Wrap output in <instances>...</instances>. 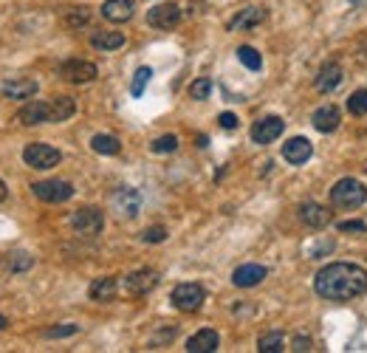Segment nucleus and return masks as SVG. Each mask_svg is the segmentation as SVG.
Wrapping results in <instances>:
<instances>
[{"instance_id":"f257e3e1","label":"nucleus","mask_w":367,"mask_h":353,"mask_svg":"<svg viewBox=\"0 0 367 353\" xmlns=\"http://www.w3.org/2000/svg\"><path fill=\"white\" fill-rule=\"evenodd\" d=\"M314 289L325 300H353L367 291V269L359 263H328L316 271Z\"/></svg>"},{"instance_id":"f03ea898","label":"nucleus","mask_w":367,"mask_h":353,"mask_svg":"<svg viewBox=\"0 0 367 353\" xmlns=\"http://www.w3.org/2000/svg\"><path fill=\"white\" fill-rule=\"evenodd\" d=\"M367 201V186L356 178H339L331 186V204L342 209H356Z\"/></svg>"},{"instance_id":"7ed1b4c3","label":"nucleus","mask_w":367,"mask_h":353,"mask_svg":"<svg viewBox=\"0 0 367 353\" xmlns=\"http://www.w3.org/2000/svg\"><path fill=\"white\" fill-rule=\"evenodd\" d=\"M60 158H62V153L51 145H42V141H31V145L23 147V161H26L31 170H51L60 164Z\"/></svg>"},{"instance_id":"20e7f679","label":"nucleus","mask_w":367,"mask_h":353,"mask_svg":"<svg viewBox=\"0 0 367 353\" xmlns=\"http://www.w3.org/2000/svg\"><path fill=\"white\" fill-rule=\"evenodd\" d=\"M170 300H173V305L178 311L195 314L203 305V300H206V291H203V286H198V282H178V286L173 289V294H170Z\"/></svg>"},{"instance_id":"39448f33","label":"nucleus","mask_w":367,"mask_h":353,"mask_svg":"<svg viewBox=\"0 0 367 353\" xmlns=\"http://www.w3.org/2000/svg\"><path fill=\"white\" fill-rule=\"evenodd\" d=\"M71 226L82 238H97V234L105 229V212L97 206H82L71 215Z\"/></svg>"},{"instance_id":"423d86ee","label":"nucleus","mask_w":367,"mask_h":353,"mask_svg":"<svg viewBox=\"0 0 367 353\" xmlns=\"http://www.w3.org/2000/svg\"><path fill=\"white\" fill-rule=\"evenodd\" d=\"M31 193H34L42 204H65L68 198L74 195V186L68 184V181L51 178V181H37V184H31Z\"/></svg>"},{"instance_id":"0eeeda50","label":"nucleus","mask_w":367,"mask_h":353,"mask_svg":"<svg viewBox=\"0 0 367 353\" xmlns=\"http://www.w3.org/2000/svg\"><path fill=\"white\" fill-rule=\"evenodd\" d=\"M60 77L65 82H74V85H85V82H94L99 77V71L94 62L88 60H65L60 65Z\"/></svg>"},{"instance_id":"6e6552de","label":"nucleus","mask_w":367,"mask_h":353,"mask_svg":"<svg viewBox=\"0 0 367 353\" xmlns=\"http://www.w3.org/2000/svg\"><path fill=\"white\" fill-rule=\"evenodd\" d=\"M158 286V271L155 269H139V271H130L125 277V291L130 297H144Z\"/></svg>"},{"instance_id":"1a4fd4ad","label":"nucleus","mask_w":367,"mask_h":353,"mask_svg":"<svg viewBox=\"0 0 367 353\" xmlns=\"http://www.w3.org/2000/svg\"><path fill=\"white\" fill-rule=\"evenodd\" d=\"M147 23L153 29H162V32L175 29L181 23V6L178 3H158L147 12Z\"/></svg>"},{"instance_id":"9d476101","label":"nucleus","mask_w":367,"mask_h":353,"mask_svg":"<svg viewBox=\"0 0 367 353\" xmlns=\"http://www.w3.org/2000/svg\"><path fill=\"white\" fill-rule=\"evenodd\" d=\"M283 130H286V122L280 116H266V119L251 125V141H255V145H271L274 138L283 136Z\"/></svg>"},{"instance_id":"9b49d317","label":"nucleus","mask_w":367,"mask_h":353,"mask_svg":"<svg viewBox=\"0 0 367 353\" xmlns=\"http://www.w3.org/2000/svg\"><path fill=\"white\" fill-rule=\"evenodd\" d=\"M17 122L34 127V125H45L51 122V102H29L17 110Z\"/></svg>"},{"instance_id":"f8f14e48","label":"nucleus","mask_w":367,"mask_h":353,"mask_svg":"<svg viewBox=\"0 0 367 353\" xmlns=\"http://www.w3.org/2000/svg\"><path fill=\"white\" fill-rule=\"evenodd\" d=\"M300 221L308 229H325L331 223V209L316 201H305V204H300Z\"/></svg>"},{"instance_id":"ddd939ff","label":"nucleus","mask_w":367,"mask_h":353,"mask_svg":"<svg viewBox=\"0 0 367 353\" xmlns=\"http://www.w3.org/2000/svg\"><path fill=\"white\" fill-rule=\"evenodd\" d=\"M37 80L31 77H14V80H6L0 85V93H3L6 99H31L37 93Z\"/></svg>"},{"instance_id":"4468645a","label":"nucleus","mask_w":367,"mask_h":353,"mask_svg":"<svg viewBox=\"0 0 367 353\" xmlns=\"http://www.w3.org/2000/svg\"><path fill=\"white\" fill-rule=\"evenodd\" d=\"M268 17V12L263 6H249V9H240L232 20H229V32H249L260 26V23Z\"/></svg>"},{"instance_id":"2eb2a0df","label":"nucleus","mask_w":367,"mask_h":353,"mask_svg":"<svg viewBox=\"0 0 367 353\" xmlns=\"http://www.w3.org/2000/svg\"><path fill=\"white\" fill-rule=\"evenodd\" d=\"M113 204H116L122 218H136L142 209V195H139V190H133V186H122V190L113 195Z\"/></svg>"},{"instance_id":"dca6fc26","label":"nucleus","mask_w":367,"mask_h":353,"mask_svg":"<svg viewBox=\"0 0 367 353\" xmlns=\"http://www.w3.org/2000/svg\"><path fill=\"white\" fill-rule=\"evenodd\" d=\"M311 156H314V145L303 136H294L283 145V158L288 164H305Z\"/></svg>"},{"instance_id":"f3484780","label":"nucleus","mask_w":367,"mask_h":353,"mask_svg":"<svg viewBox=\"0 0 367 353\" xmlns=\"http://www.w3.org/2000/svg\"><path fill=\"white\" fill-rule=\"evenodd\" d=\"M266 266H260V263H246V266H238L235 269V274H232V282L238 289H251V286H257V282H263L266 280Z\"/></svg>"},{"instance_id":"a211bd4d","label":"nucleus","mask_w":367,"mask_h":353,"mask_svg":"<svg viewBox=\"0 0 367 353\" xmlns=\"http://www.w3.org/2000/svg\"><path fill=\"white\" fill-rule=\"evenodd\" d=\"M218 345H220V337H218V331H212V328H201L198 334H192L187 339L190 353H215Z\"/></svg>"},{"instance_id":"6ab92c4d","label":"nucleus","mask_w":367,"mask_h":353,"mask_svg":"<svg viewBox=\"0 0 367 353\" xmlns=\"http://www.w3.org/2000/svg\"><path fill=\"white\" fill-rule=\"evenodd\" d=\"M339 122H342V113H339L336 105H322L314 113V127L319 133H333L339 127Z\"/></svg>"},{"instance_id":"aec40b11","label":"nucleus","mask_w":367,"mask_h":353,"mask_svg":"<svg viewBox=\"0 0 367 353\" xmlns=\"http://www.w3.org/2000/svg\"><path fill=\"white\" fill-rule=\"evenodd\" d=\"M102 17L110 23H127L133 17V0H105Z\"/></svg>"},{"instance_id":"412c9836","label":"nucleus","mask_w":367,"mask_h":353,"mask_svg":"<svg viewBox=\"0 0 367 353\" xmlns=\"http://www.w3.org/2000/svg\"><path fill=\"white\" fill-rule=\"evenodd\" d=\"M339 85H342V65L339 62L322 65V71H319V77H316V90L319 93H331Z\"/></svg>"},{"instance_id":"4be33fe9","label":"nucleus","mask_w":367,"mask_h":353,"mask_svg":"<svg viewBox=\"0 0 367 353\" xmlns=\"http://www.w3.org/2000/svg\"><path fill=\"white\" fill-rule=\"evenodd\" d=\"M116 277H99L90 282V289H88V297L90 300H97V302H110L113 297H116Z\"/></svg>"},{"instance_id":"5701e85b","label":"nucleus","mask_w":367,"mask_h":353,"mask_svg":"<svg viewBox=\"0 0 367 353\" xmlns=\"http://www.w3.org/2000/svg\"><path fill=\"white\" fill-rule=\"evenodd\" d=\"M90 147L99 156H119L122 153V141L116 136H107V133H97L90 138Z\"/></svg>"},{"instance_id":"b1692460","label":"nucleus","mask_w":367,"mask_h":353,"mask_svg":"<svg viewBox=\"0 0 367 353\" xmlns=\"http://www.w3.org/2000/svg\"><path fill=\"white\" fill-rule=\"evenodd\" d=\"M90 45L99 51H113V49H122L125 45V34L122 32H97L90 37Z\"/></svg>"},{"instance_id":"393cba45","label":"nucleus","mask_w":367,"mask_h":353,"mask_svg":"<svg viewBox=\"0 0 367 353\" xmlns=\"http://www.w3.org/2000/svg\"><path fill=\"white\" fill-rule=\"evenodd\" d=\"M77 113V102L71 97H57L51 102V122H65Z\"/></svg>"},{"instance_id":"a878e982","label":"nucleus","mask_w":367,"mask_h":353,"mask_svg":"<svg viewBox=\"0 0 367 353\" xmlns=\"http://www.w3.org/2000/svg\"><path fill=\"white\" fill-rule=\"evenodd\" d=\"M257 350H260V353H280V350H286V337H283V331H268V334H263V337L257 339Z\"/></svg>"},{"instance_id":"bb28decb","label":"nucleus","mask_w":367,"mask_h":353,"mask_svg":"<svg viewBox=\"0 0 367 353\" xmlns=\"http://www.w3.org/2000/svg\"><path fill=\"white\" fill-rule=\"evenodd\" d=\"M238 60H240L249 71H260V65H263L260 51H257V49H251V45H240V49H238Z\"/></svg>"},{"instance_id":"cd10ccee","label":"nucleus","mask_w":367,"mask_h":353,"mask_svg":"<svg viewBox=\"0 0 367 353\" xmlns=\"http://www.w3.org/2000/svg\"><path fill=\"white\" fill-rule=\"evenodd\" d=\"M150 77H153V68H139L136 71V77H133V85H130V93L133 97H142L144 93V88H147V82H150Z\"/></svg>"},{"instance_id":"c85d7f7f","label":"nucleus","mask_w":367,"mask_h":353,"mask_svg":"<svg viewBox=\"0 0 367 353\" xmlns=\"http://www.w3.org/2000/svg\"><path fill=\"white\" fill-rule=\"evenodd\" d=\"M150 150H153V153H175V150H178V136H173V133L158 136L153 145H150Z\"/></svg>"},{"instance_id":"c756f323","label":"nucleus","mask_w":367,"mask_h":353,"mask_svg":"<svg viewBox=\"0 0 367 353\" xmlns=\"http://www.w3.org/2000/svg\"><path fill=\"white\" fill-rule=\"evenodd\" d=\"M348 110L353 116H364L367 113V90H353L348 97Z\"/></svg>"},{"instance_id":"7c9ffc66","label":"nucleus","mask_w":367,"mask_h":353,"mask_svg":"<svg viewBox=\"0 0 367 353\" xmlns=\"http://www.w3.org/2000/svg\"><path fill=\"white\" fill-rule=\"evenodd\" d=\"M90 20V12L85 9V6H77V9H68V14H65V23L71 29H79V26H85V23Z\"/></svg>"},{"instance_id":"2f4dec72","label":"nucleus","mask_w":367,"mask_h":353,"mask_svg":"<svg viewBox=\"0 0 367 353\" xmlns=\"http://www.w3.org/2000/svg\"><path fill=\"white\" fill-rule=\"evenodd\" d=\"M210 93H212V80H206V77H201V80H195L190 85V97L192 99H206Z\"/></svg>"},{"instance_id":"473e14b6","label":"nucleus","mask_w":367,"mask_h":353,"mask_svg":"<svg viewBox=\"0 0 367 353\" xmlns=\"http://www.w3.org/2000/svg\"><path fill=\"white\" fill-rule=\"evenodd\" d=\"M142 241L144 243H164L167 241V226H150L142 232Z\"/></svg>"},{"instance_id":"72a5a7b5","label":"nucleus","mask_w":367,"mask_h":353,"mask_svg":"<svg viewBox=\"0 0 367 353\" xmlns=\"http://www.w3.org/2000/svg\"><path fill=\"white\" fill-rule=\"evenodd\" d=\"M79 331V325H57V328H49V331H45V337L49 339H62V337H71V334H77Z\"/></svg>"},{"instance_id":"f704fd0d","label":"nucleus","mask_w":367,"mask_h":353,"mask_svg":"<svg viewBox=\"0 0 367 353\" xmlns=\"http://www.w3.org/2000/svg\"><path fill=\"white\" fill-rule=\"evenodd\" d=\"M31 266H34V257H31V254H14L12 263H9L12 271H26V269H31Z\"/></svg>"},{"instance_id":"c9c22d12","label":"nucleus","mask_w":367,"mask_h":353,"mask_svg":"<svg viewBox=\"0 0 367 353\" xmlns=\"http://www.w3.org/2000/svg\"><path fill=\"white\" fill-rule=\"evenodd\" d=\"M339 232H359V234H364L367 232V223L364 221H342L339 223Z\"/></svg>"},{"instance_id":"e433bc0d","label":"nucleus","mask_w":367,"mask_h":353,"mask_svg":"<svg viewBox=\"0 0 367 353\" xmlns=\"http://www.w3.org/2000/svg\"><path fill=\"white\" fill-rule=\"evenodd\" d=\"M311 345H314V342H311V337H303V334H300V337H294L291 350H296V353H305V350H311Z\"/></svg>"},{"instance_id":"4c0bfd02","label":"nucleus","mask_w":367,"mask_h":353,"mask_svg":"<svg viewBox=\"0 0 367 353\" xmlns=\"http://www.w3.org/2000/svg\"><path fill=\"white\" fill-rule=\"evenodd\" d=\"M218 122H220V127H223V130H235V127H238V116L226 110V113H220V116H218Z\"/></svg>"},{"instance_id":"58836bf2","label":"nucleus","mask_w":367,"mask_h":353,"mask_svg":"<svg viewBox=\"0 0 367 353\" xmlns=\"http://www.w3.org/2000/svg\"><path fill=\"white\" fill-rule=\"evenodd\" d=\"M6 195H9V190H6V184H3V181H0V204H3V201H6Z\"/></svg>"},{"instance_id":"ea45409f","label":"nucleus","mask_w":367,"mask_h":353,"mask_svg":"<svg viewBox=\"0 0 367 353\" xmlns=\"http://www.w3.org/2000/svg\"><path fill=\"white\" fill-rule=\"evenodd\" d=\"M6 325H9V319H6L3 314H0V331H3V328H6Z\"/></svg>"}]
</instances>
